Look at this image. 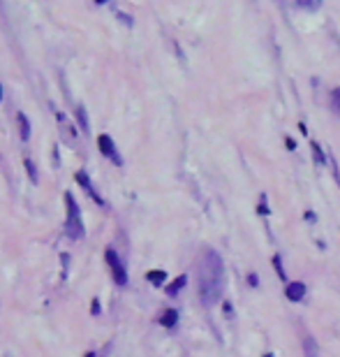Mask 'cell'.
<instances>
[{
  "mask_svg": "<svg viewBox=\"0 0 340 357\" xmlns=\"http://www.w3.org/2000/svg\"><path fill=\"white\" fill-rule=\"evenodd\" d=\"M225 290V265L215 250H206L204 260H201V271H199V299L201 304L211 309L220 302Z\"/></svg>",
  "mask_w": 340,
  "mask_h": 357,
  "instance_id": "1",
  "label": "cell"
},
{
  "mask_svg": "<svg viewBox=\"0 0 340 357\" xmlns=\"http://www.w3.org/2000/svg\"><path fill=\"white\" fill-rule=\"evenodd\" d=\"M65 209H67V218H65V232L72 239H81L84 237V221H81V211L72 193H65Z\"/></svg>",
  "mask_w": 340,
  "mask_h": 357,
  "instance_id": "2",
  "label": "cell"
},
{
  "mask_svg": "<svg viewBox=\"0 0 340 357\" xmlns=\"http://www.w3.org/2000/svg\"><path fill=\"white\" fill-rule=\"evenodd\" d=\"M105 260H106V265H109V269H111L116 286H128V271H125V267H123L118 253H116L113 248H106L105 250Z\"/></svg>",
  "mask_w": 340,
  "mask_h": 357,
  "instance_id": "3",
  "label": "cell"
},
{
  "mask_svg": "<svg viewBox=\"0 0 340 357\" xmlns=\"http://www.w3.org/2000/svg\"><path fill=\"white\" fill-rule=\"evenodd\" d=\"M97 146H100V153L106 156L113 165H123L121 153L116 151V144H113V139L109 137V134H100V137H97Z\"/></svg>",
  "mask_w": 340,
  "mask_h": 357,
  "instance_id": "4",
  "label": "cell"
},
{
  "mask_svg": "<svg viewBox=\"0 0 340 357\" xmlns=\"http://www.w3.org/2000/svg\"><path fill=\"white\" fill-rule=\"evenodd\" d=\"M79 181V186L84 188V190H86L88 195L93 197V202H97V204H105V200H102V197H100V193H97L95 188H93V183H90V178L86 177V172H77V177H74Z\"/></svg>",
  "mask_w": 340,
  "mask_h": 357,
  "instance_id": "5",
  "label": "cell"
},
{
  "mask_svg": "<svg viewBox=\"0 0 340 357\" xmlns=\"http://www.w3.org/2000/svg\"><path fill=\"white\" fill-rule=\"evenodd\" d=\"M305 295V286L303 283H298V281H294V283H287V290H285V297H287L289 302H301Z\"/></svg>",
  "mask_w": 340,
  "mask_h": 357,
  "instance_id": "6",
  "label": "cell"
},
{
  "mask_svg": "<svg viewBox=\"0 0 340 357\" xmlns=\"http://www.w3.org/2000/svg\"><path fill=\"white\" fill-rule=\"evenodd\" d=\"M17 123H19V134H21V139L28 142V139H30V123H28V116L23 112L17 114Z\"/></svg>",
  "mask_w": 340,
  "mask_h": 357,
  "instance_id": "7",
  "label": "cell"
},
{
  "mask_svg": "<svg viewBox=\"0 0 340 357\" xmlns=\"http://www.w3.org/2000/svg\"><path fill=\"white\" fill-rule=\"evenodd\" d=\"M185 283H188V276H185V274H181V276H178V278H174V281H171V283L167 286V295L176 297V295H178V292H181V288H183Z\"/></svg>",
  "mask_w": 340,
  "mask_h": 357,
  "instance_id": "8",
  "label": "cell"
},
{
  "mask_svg": "<svg viewBox=\"0 0 340 357\" xmlns=\"http://www.w3.org/2000/svg\"><path fill=\"white\" fill-rule=\"evenodd\" d=\"M160 322H162V327H176V322H178V311H176V309H167V311L162 313Z\"/></svg>",
  "mask_w": 340,
  "mask_h": 357,
  "instance_id": "9",
  "label": "cell"
},
{
  "mask_svg": "<svg viewBox=\"0 0 340 357\" xmlns=\"http://www.w3.org/2000/svg\"><path fill=\"white\" fill-rule=\"evenodd\" d=\"M146 278H149L153 286H162V283H165V278H167V271H162V269H153V271L146 274Z\"/></svg>",
  "mask_w": 340,
  "mask_h": 357,
  "instance_id": "10",
  "label": "cell"
},
{
  "mask_svg": "<svg viewBox=\"0 0 340 357\" xmlns=\"http://www.w3.org/2000/svg\"><path fill=\"white\" fill-rule=\"evenodd\" d=\"M303 353H305V357H317V348H315V341L310 336H305V341H303Z\"/></svg>",
  "mask_w": 340,
  "mask_h": 357,
  "instance_id": "11",
  "label": "cell"
},
{
  "mask_svg": "<svg viewBox=\"0 0 340 357\" xmlns=\"http://www.w3.org/2000/svg\"><path fill=\"white\" fill-rule=\"evenodd\" d=\"M77 118H79V125H81V130H86L88 133V118H86V109L79 105L77 107Z\"/></svg>",
  "mask_w": 340,
  "mask_h": 357,
  "instance_id": "12",
  "label": "cell"
},
{
  "mask_svg": "<svg viewBox=\"0 0 340 357\" xmlns=\"http://www.w3.org/2000/svg\"><path fill=\"white\" fill-rule=\"evenodd\" d=\"M310 149H313L315 162H317V165H322V162H324V153H322V149H319V144H317V142H310Z\"/></svg>",
  "mask_w": 340,
  "mask_h": 357,
  "instance_id": "13",
  "label": "cell"
},
{
  "mask_svg": "<svg viewBox=\"0 0 340 357\" xmlns=\"http://www.w3.org/2000/svg\"><path fill=\"white\" fill-rule=\"evenodd\" d=\"M23 165H26V170H28V177L33 178V181H37V170H35V165L30 162V158H26V160H23Z\"/></svg>",
  "mask_w": 340,
  "mask_h": 357,
  "instance_id": "14",
  "label": "cell"
},
{
  "mask_svg": "<svg viewBox=\"0 0 340 357\" xmlns=\"http://www.w3.org/2000/svg\"><path fill=\"white\" fill-rule=\"evenodd\" d=\"M273 265H276V271H278V276L285 278V269H282V265H280V258H278V255L273 258Z\"/></svg>",
  "mask_w": 340,
  "mask_h": 357,
  "instance_id": "15",
  "label": "cell"
},
{
  "mask_svg": "<svg viewBox=\"0 0 340 357\" xmlns=\"http://www.w3.org/2000/svg\"><path fill=\"white\" fill-rule=\"evenodd\" d=\"M285 144H287V149H289V151H294V149H297V142H294L292 137H287V139H285Z\"/></svg>",
  "mask_w": 340,
  "mask_h": 357,
  "instance_id": "16",
  "label": "cell"
},
{
  "mask_svg": "<svg viewBox=\"0 0 340 357\" xmlns=\"http://www.w3.org/2000/svg\"><path fill=\"white\" fill-rule=\"evenodd\" d=\"M100 313V299H93V315Z\"/></svg>",
  "mask_w": 340,
  "mask_h": 357,
  "instance_id": "17",
  "label": "cell"
},
{
  "mask_svg": "<svg viewBox=\"0 0 340 357\" xmlns=\"http://www.w3.org/2000/svg\"><path fill=\"white\" fill-rule=\"evenodd\" d=\"M248 283H250V286H257V276H255V274H250V276H248Z\"/></svg>",
  "mask_w": 340,
  "mask_h": 357,
  "instance_id": "18",
  "label": "cell"
},
{
  "mask_svg": "<svg viewBox=\"0 0 340 357\" xmlns=\"http://www.w3.org/2000/svg\"><path fill=\"white\" fill-rule=\"evenodd\" d=\"M333 95H336V98L340 100V89H336V90H333Z\"/></svg>",
  "mask_w": 340,
  "mask_h": 357,
  "instance_id": "19",
  "label": "cell"
},
{
  "mask_svg": "<svg viewBox=\"0 0 340 357\" xmlns=\"http://www.w3.org/2000/svg\"><path fill=\"white\" fill-rule=\"evenodd\" d=\"M95 2H97V5H105V2H106V0H95Z\"/></svg>",
  "mask_w": 340,
  "mask_h": 357,
  "instance_id": "20",
  "label": "cell"
},
{
  "mask_svg": "<svg viewBox=\"0 0 340 357\" xmlns=\"http://www.w3.org/2000/svg\"><path fill=\"white\" fill-rule=\"evenodd\" d=\"M86 357H97V353H88V355H86Z\"/></svg>",
  "mask_w": 340,
  "mask_h": 357,
  "instance_id": "21",
  "label": "cell"
},
{
  "mask_svg": "<svg viewBox=\"0 0 340 357\" xmlns=\"http://www.w3.org/2000/svg\"><path fill=\"white\" fill-rule=\"evenodd\" d=\"M0 102H2V86H0Z\"/></svg>",
  "mask_w": 340,
  "mask_h": 357,
  "instance_id": "22",
  "label": "cell"
}]
</instances>
